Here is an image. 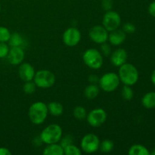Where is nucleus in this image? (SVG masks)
I'll return each mask as SVG.
<instances>
[{
	"mask_svg": "<svg viewBox=\"0 0 155 155\" xmlns=\"http://www.w3.org/2000/svg\"><path fill=\"white\" fill-rule=\"evenodd\" d=\"M108 34V31L101 25L94 26L89 32V36L91 40L97 44H102L107 42Z\"/></svg>",
	"mask_w": 155,
	"mask_h": 155,
	"instance_id": "9b49d317",
	"label": "nucleus"
},
{
	"mask_svg": "<svg viewBox=\"0 0 155 155\" xmlns=\"http://www.w3.org/2000/svg\"><path fill=\"white\" fill-rule=\"evenodd\" d=\"M121 95L124 99L130 101L133 98V91L130 86H127L124 85V86L122 89V92H121Z\"/></svg>",
	"mask_w": 155,
	"mask_h": 155,
	"instance_id": "bb28decb",
	"label": "nucleus"
},
{
	"mask_svg": "<svg viewBox=\"0 0 155 155\" xmlns=\"http://www.w3.org/2000/svg\"><path fill=\"white\" fill-rule=\"evenodd\" d=\"M128 54L124 48H117L110 54V61L116 67H120L127 62Z\"/></svg>",
	"mask_w": 155,
	"mask_h": 155,
	"instance_id": "4468645a",
	"label": "nucleus"
},
{
	"mask_svg": "<svg viewBox=\"0 0 155 155\" xmlns=\"http://www.w3.org/2000/svg\"><path fill=\"white\" fill-rule=\"evenodd\" d=\"M87 116V111L83 106H77L74 110V117L78 120H85Z\"/></svg>",
	"mask_w": 155,
	"mask_h": 155,
	"instance_id": "5701e85b",
	"label": "nucleus"
},
{
	"mask_svg": "<svg viewBox=\"0 0 155 155\" xmlns=\"http://www.w3.org/2000/svg\"><path fill=\"white\" fill-rule=\"evenodd\" d=\"M0 155H12V152L8 148L0 147Z\"/></svg>",
	"mask_w": 155,
	"mask_h": 155,
	"instance_id": "72a5a7b5",
	"label": "nucleus"
},
{
	"mask_svg": "<svg viewBox=\"0 0 155 155\" xmlns=\"http://www.w3.org/2000/svg\"><path fill=\"white\" fill-rule=\"evenodd\" d=\"M33 82L36 86L41 89H48L55 83V76L48 70H41L36 72Z\"/></svg>",
	"mask_w": 155,
	"mask_h": 155,
	"instance_id": "39448f33",
	"label": "nucleus"
},
{
	"mask_svg": "<svg viewBox=\"0 0 155 155\" xmlns=\"http://www.w3.org/2000/svg\"><path fill=\"white\" fill-rule=\"evenodd\" d=\"M148 12H149V14L151 15V16L155 18V1L152 2L149 5V7H148Z\"/></svg>",
	"mask_w": 155,
	"mask_h": 155,
	"instance_id": "473e14b6",
	"label": "nucleus"
},
{
	"mask_svg": "<svg viewBox=\"0 0 155 155\" xmlns=\"http://www.w3.org/2000/svg\"><path fill=\"white\" fill-rule=\"evenodd\" d=\"M119 68L118 76L121 83L130 86L137 83L139 80V71L134 65L126 62Z\"/></svg>",
	"mask_w": 155,
	"mask_h": 155,
	"instance_id": "f03ea898",
	"label": "nucleus"
},
{
	"mask_svg": "<svg viewBox=\"0 0 155 155\" xmlns=\"http://www.w3.org/2000/svg\"><path fill=\"white\" fill-rule=\"evenodd\" d=\"M48 114V106L42 101H36L30 105L28 110L30 120L35 125L43 124Z\"/></svg>",
	"mask_w": 155,
	"mask_h": 155,
	"instance_id": "f257e3e1",
	"label": "nucleus"
},
{
	"mask_svg": "<svg viewBox=\"0 0 155 155\" xmlns=\"http://www.w3.org/2000/svg\"><path fill=\"white\" fill-rule=\"evenodd\" d=\"M99 138L93 133L85 135L80 142V149L86 154H92L99 149Z\"/></svg>",
	"mask_w": 155,
	"mask_h": 155,
	"instance_id": "0eeeda50",
	"label": "nucleus"
},
{
	"mask_svg": "<svg viewBox=\"0 0 155 155\" xmlns=\"http://www.w3.org/2000/svg\"><path fill=\"white\" fill-rule=\"evenodd\" d=\"M24 57V51L21 47H11L7 55V59L11 64L18 65L22 63Z\"/></svg>",
	"mask_w": 155,
	"mask_h": 155,
	"instance_id": "f8f14e48",
	"label": "nucleus"
},
{
	"mask_svg": "<svg viewBox=\"0 0 155 155\" xmlns=\"http://www.w3.org/2000/svg\"><path fill=\"white\" fill-rule=\"evenodd\" d=\"M11 32L7 27L0 26V42H8L11 37Z\"/></svg>",
	"mask_w": 155,
	"mask_h": 155,
	"instance_id": "393cba45",
	"label": "nucleus"
},
{
	"mask_svg": "<svg viewBox=\"0 0 155 155\" xmlns=\"http://www.w3.org/2000/svg\"><path fill=\"white\" fill-rule=\"evenodd\" d=\"M62 135L63 131L60 126L58 124H50L41 132L39 138L42 142L50 145L58 143L62 138Z\"/></svg>",
	"mask_w": 155,
	"mask_h": 155,
	"instance_id": "7ed1b4c3",
	"label": "nucleus"
},
{
	"mask_svg": "<svg viewBox=\"0 0 155 155\" xmlns=\"http://www.w3.org/2000/svg\"><path fill=\"white\" fill-rule=\"evenodd\" d=\"M48 113L52 116L58 117L64 113V106L57 101H51L48 104Z\"/></svg>",
	"mask_w": 155,
	"mask_h": 155,
	"instance_id": "f3484780",
	"label": "nucleus"
},
{
	"mask_svg": "<svg viewBox=\"0 0 155 155\" xmlns=\"http://www.w3.org/2000/svg\"><path fill=\"white\" fill-rule=\"evenodd\" d=\"M142 105L147 109H152L155 107V92H150L145 94L142 99Z\"/></svg>",
	"mask_w": 155,
	"mask_h": 155,
	"instance_id": "6ab92c4d",
	"label": "nucleus"
},
{
	"mask_svg": "<svg viewBox=\"0 0 155 155\" xmlns=\"http://www.w3.org/2000/svg\"><path fill=\"white\" fill-rule=\"evenodd\" d=\"M36 85L35 84L34 82L32 81H28L25 82L24 86H23V90L25 92L26 94H28V95H30V94H33V92H36Z\"/></svg>",
	"mask_w": 155,
	"mask_h": 155,
	"instance_id": "a878e982",
	"label": "nucleus"
},
{
	"mask_svg": "<svg viewBox=\"0 0 155 155\" xmlns=\"http://www.w3.org/2000/svg\"><path fill=\"white\" fill-rule=\"evenodd\" d=\"M0 12H1V5H0Z\"/></svg>",
	"mask_w": 155,
	"mask_h": 155,
	"instance_id": "4c0bfd02",
	"label": "nucleus"
},
{
	"mask_svg": "<svg viewBox=\"0 0 155 155\" xmlns=\"http://www.w3.org/2000/svg\"><path fill=\"white\" fill-rule=\"evenodd\" d=\"M98 83H99V87L103 91L111 92L117 89L120 80L119 76L116 73L109 72L104 74L99 79Z\"/></svg>",
	"mask_w": 155,
	"mask_h": 155,
	"instance_id": "423d86ee",
	"label": "nucleus"
},
{
	"mask_svg": "<svg viewBox=\"0 0 155 155\" xmlns=\"http://www.w3.org/2000/svg\"><path fill=\"white\" fill-rule=\"evenodd\" d=\"M107 115L102 108H95L87 114L86 120L92 127H99L105 123Z\"/></svg>",
	"mask_w": 155,
	"mask_h": 155,
	"instance_id": "1a4fd4ad",
	"label": "nucleus"
},
{
	"mask_svg": "<svg viewBox=\"0 0 155 155\" xmlns=\"http://www.w3.org/2000/svg\"><path fill=\"white\" fill-rule=\"evenodd\" d=\"M62 39L67 46L74 47L81 40V33L76 27H69L64 32Z\"/></svg>",
	"mask_w": 155,
	"mask_h": 155,
	"instance_id": "9d476101",
	"label": "nucleus"
},
{
	"mask_svg": "<svg viewBox=\"0 0 155 155\" xmlns=\"http://www.w3.org/2000/svg\"><path fill=\"white\" fill-rule=\"evenodd\" d=\"M83 60L85 64L91 69H99L103 64L102 54L95 48L86 50L83 55Z\"/></svg>",
	"mask_w": 155,
	"mask_h": 155,
	"instance_id": "20e7f679",
	"label": "nucleus"
},
{
	"mask_svg": "<svg viewBox=\"0 0 155 155\" xmlns=\"http://www.w3.org/2000/svg\"><path fill=\"white\" fill-rule=\"evenodd\" d=\"M8 42V45H10L11 47H21V45L24 44V39L20 33H14L11 34V37Z\"/></svg>",
	"mask_w": 155,
	"mask_h": 155,
	"instance_id": "412c9836",
	"label": "nucleus"
},
{
	"mask_svg": "<svg viewBox=\"0 0 155 155\" xmlns=\"http://www.w3.org/2000/svg\"><path fill=\"white\" fill-rule=\"evenodd\" d=\"M35 71L34 68L29 63H21L18 68V74L23 81L28 82L33 80L34 78Z\"/></svg>",
	"mask_w": 155,
	"mask_h": 155,
	"instance_id": "ddd939ff",
	"label": "nucleus"
},
{
	"mask_svg": "<svg viewBox=\"0 0 155 155\" xmlns=\"http://www.w3.org/2000/svg\"><path fill=\"white\" fill-rule=\"evenodd\" d=\"M130 155H149L150 152L146 147L142 145H133L129 149Z\"/></svg>",
	"mask_w": 155,
	"mask_h": 155,
	"instance_id": "aec40b11",
	"label": "nucleus"
},
{
	"mask_svg": "<svg viewBox=\"0 0 155 155\" xmlns=\"http://www.w3.org/2000/svg\"><path fill=\"white\" fill-rule=\"evenodd\" d=\"M43 154L45 155H64V148L61 145V144L54 143L47 145V146L44 148Z\"/></svg>",
	"mask_w": 155,
	"mask_h": 155,
	"instance_id": "dca6fc26",
	"label": "nucleus"
},
{
	"mask_svg": "<svg viewBox=\"0 0 155 155\" xmlns=\"http://www.w3.org/2000/svg\"><path fill=\"white\" fill-rule=\"evenodd\" d=\"M101 7L106 12L112 10V8H113V0H102L101 1Z\"/></svg>",
	"mask_w": 155,
	"mask_h": 155,
	"instance_id": "2f4dec72",
	"label": "nucleus"
},
{
	"mask_svg": "<svg viewBox=\"0 0 155 155\" xmlns=\"http://www.w3.org/2000/svg\"><path fill=\"white\" fill-rule=\"evenodd\" d=\"M101 54H104L105 56L110 55L111 54V48H110V45L109 44L107 43V42H104V43L101 44Z\"/></svg>",
	"mask_w": 155,
	"mask_h": 155,
	"instance_id": "c756f323",
	"label": "nucleus"
},
{
	"mask_svg": "<svg viewBox=\"0 0 155 155\" xmlns=\"http://www.w3.org/2000/svg\"><path fill=\"white\" fill-rule=\"evenodd\" d=\"M9 49V45L6 42H0V58L7 57Z\"/></svg>",
	"mask_w": 155,
	"mask_h": 155,
	"instance_id": "cd10ccee",
	"label": "nucleus"
},
{
	"mask_svg": "<svg viewBox=\"0 0 155 155\" xmlns=\"http://www.w3.org/2000/svg\"><path fill=\"white\" fill-rule=\"evenodd\" d=\"M127 34L123 30H120L119 28L117 30L110 32L108 34V39L110 43L112 45H120L126 40Z\"/></svg>",
	"mask_w": 155,
	"mask_h": 155,
	"instance_id": "2eb2a0df",
	"label": "nucleus"
},
{
	"mask_svg": "<svg viewBox=\"0 0 155 155\" xmlns=\"http://www.w3.org/2000/svg\"><path fill=\"white\" fill-rule=\"evenodd\" d=\"M123 30L126 33H133L136 31V27L133 25L131 23H127L123 27Z\"/></svg>",
	"mask_w": 155,
	"mask_h": 155,
	"instance_id": "7c9ffc66",
	"label": "nucleus"
},
{
	"mask_svg": "<svg viewBox=\"0 0 155 155\" xmlns=\"http://www.w3.org/2000/svg\"><path fill=\"white\" fill-rule=\"evenodd\" d=\"M151 82H152L153 84H154L155 86V69H154V71H153L152 74H151Z\"/></svg>",
	"mask_w": 155,
	"mask_h": 155,
	"instance_id": "c9c22d12",
	"label": "nucleus"
},
{
	"mask_svg": "<svg viewBox=\"0 0 155 155\" xmlns=\"http://www.w3.org/2000/svg\"><path fill=\"white\" fill-rule=\"evenodd\" d=\"M100 92V87L96 84L91 83L86 87L84 90V95L88 99H93L96 98Z\"/></svg>",
	"mask_w": 155,
	"mask_h": 155,
	"instance_id": "a211bd4d",
	"label": "nucleus"
},
{
	"mask_svg": "<svg viewBox=\"0 0 155 155\" xmlns=\"http://www.w3.org/2000/svg\"><path fill=\"white\" fill-rule=\"evenodd\" d=\"M150 154H152V155H155V149L154 150V151H152L151 153H150Z\"/></svg>",
	"mask_w": 155,
	"mask_h": 155,
	"instance_id": "e433bc0d",
	"label": "nucleus"
},
{
	"mask_svg": "<svg viewBox=\"0 0 155 155\" xmlns=\"http://www.w3.org/2000/svg\"><path fill=\"white\" fill-rule=\"evenodd\" d=\"M61 145L63 148L68 146V145H71V144H73V142H74V139H73V137L70 135H66L64 137L61 138Z\"/></svg>",
	"mask_w": 155,
	"mask_h": 155,
	"instance_id": "c85d7f7f",
	"label": "nucleus"
},
{
	"mask_svg": "<svg viewBox=\"0 0 155 155\" xmlns=\"http://www.w3.org/2000/svg\"><path fill=\"white\" fill-rule=\"evenodd\" d=\"M89 80L91 83H93V84H95L96 83H98L99 81V79H98V76L96 75H91L89 76Z\"/></svg>",
	"mask_w": 155,
	"mask_h": 155,
	"instance_id": "f704fd0d",
	"label": "nucleus"
},
{
	"mask_svg": "<svg viewBox=\"0 0 155 155\" xmlns=\"http://www.w3.org/2000/svg\"><path fill=\"white\" fill-rule=\"evenodd\" d=\"M114 147V144L113 141L110 140V139H105L100 142L99 149L100 151L104 153H109L113 151Z\"/></svg>",
	"mask_w": 155,
	"mask_h": 155,
	"instance_id": "4be33fe9",
	"label": "nucleus"
},
{
	"mask_svg": "<svg viewBox=\"0 0 155 155\" xmlns=\"http://www.w3.org/2000/svg\"><path fill=\"white\" fill-rule=\"evenodd\" d=\"M121 24V18L117 12L114 11H107L104 14L102 20V26L108 32L117 30Z\"/></svg>",
	"mask_w": 155,
	"mask_h": 155,
	"instance_id": "6e6552de",
	"label": "nucleus"
},
{
	"mask_svg": "<svg viewBox=\"0 0 155 155\" xmlns=\"http://www.w3.org/2000/svg\"><path fill=\"white\" fill-rule=\"evenodd\" d=\"M64 153L66 155H81L82 150L76 145L71 144L64 148Z\"/></svg>",
	"mask_w": 155,
	"mask_h": 155,
	"instance_id": "b1692460",
	"label": "nucleus"
}]
</instances>
